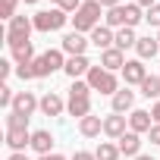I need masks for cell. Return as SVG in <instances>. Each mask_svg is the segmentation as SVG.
Segmentation results:
<instances>
[{
    "instance_id": "1",
    "label": "cell",
    "mask_w": 160,
    "mask_h": 160,
    "mask_svg": "<svg viewBox=\"0 0 160 160\" xmlns=\"http://www.w3.org/2000/svg\"><path fill=\"white\" fill-rule=\"evenodd\" d=\"M66 113L75 116V119L91 116V85L85 82V78H78V82L69 85V94H66Z\"/></svg>"
},
{
    "instance_id": "2",
    "label": "cell",
    "mask_w": 160,
    "mask_h": 160,
    "mask_svg": "<svg viewBox=\"0 0 160 160\" xmlns=\"http://www.w3.org/2000/svg\"><path fill=\"white\" fill-rule=\"evenodd\" d=\"M107 10L98 3V0H85L82 7H78V13L72 16V32H82V35H91L98 25H101V16Z\"/></svg>"
},
{
    "instance_id": "3",
    "label": "cell",
    "mask_w": 160,
    "mask_h": 160,
    "mask_svg": "<svg viewBox=\"0 0 160 160\" xmlns=\"http://www.w3.org/2000/svg\"><path fill=\"white\" fill-rule=\"evenodd\" d=\"M66 60H69V57H66L60 47H50V50L38 53V57H35V63H32L35 78L41 82V78H47V75H53V72H63V69H66Z\"/></svg>"
},
{
    "instance_id": "4",
    "label": "cell",
    "mask_w": 160,
    "mask_h": 160,
    "mask_svg": "<svg viewBox=\"0 0 160 160\" xmlns=\"http://www.w3.org/2000/svg\"><path fill=\"white\" fill-rule=\"evenodd\" d=\"M85 82L91 85V91H98V94H104V98H113V94L122 88V85H119V75H116V72H107L101 63L91 66V72H88Z\"/></svg>"
},
{
    "instance_id": "5",
    "label": "cell",
    "mask_w": 160,
    "mask_h": 160,
    "mask_svg": "<svg viewBox=\"0 0 160 160\" xmlns=\"http://www.w3.org/2000/svg\"><path fill=\"white\" fill-rule=\"evenodd\" d=\"M32 19H35V32H41V35H50V32H63V28H66V22H69L72 16H69V13H63L60 7H50V10H41V13H35Z\"/></svg>"
},
{
    "instance_id": "6",
    "label": "cell",
    "mask_w": 160,
    "mask_h": 160,
    "mask_svg": "<svg viewBox=\"0 0 160 160\" xmlns=\"http://www.w3.org/2000/svg\"><path fill=\"white\" fill-rule=\"evenodd\" d=\"M32 32H35V19L32 16H13L7 22V47H16V44H25L32 41Z\"/></svg>"
},
{
    "instance_id": "7",
    "label": "cell",
    "mask_w": 160,
    "mask_h": 160,
    "mask_svg": "<svg viewBox=\"0 0 160 160\" xmlns=\"http://www.w3.org/2000/svg\"><path fill=\"white\" fill-rule=\"evenodd\" d=\"M13 113H19V116H35V113H41V98L35 94V91H16V101H13V107H10Z\"/></svg>"
},
{
    "instance_id": "8",
    "label": "cell",
    "mask_w": 160,
    "mask_h": 160,
    "mask_svg": "<svg viewBox=\"0 0 160 160\" xmlns=\"http://www.w3.org/2000/svg\"><path fill=\"white\" fill-rule=\"evenodd\" d=\"M88 44H91L88 35H82V32H66L63 41H60V50H63L66 57H85Z\"/></svg>"
},
{
    "instance_id": "9",
    "label": "cell",
    "mask_w": 160,
    "mask_h": 160,
    "mask_svg": "<svg viewBox=\"0 0 160 160\" xmlns=\"http://www.w3.org/2000/svg\"><path fill=\"white\" fill-rule=\"evenodd\" d=\"M129 132V116H122V113H107L104 116V135L110 138V141H119L122 135Z\"/></svg>"
},
{
    "instance_id": "10",
    "label": "cell",
    "mask_w": 160,
    "mask_h": 160,
    "mask_svg": "<svg viewBox=\"0 0 160 160\" xmlns=\"http://www.w3.org/2000/svg\"><path fill=\"white\" fill-rule=\"evenodd\" d=\"M119 78L132 88V85H141L144 78H148V66H144V60H126V66H122V72H119Z\"/></svg>"
},
{
    "instance_id": "11",
    "label": "cell",
    "mask_w": 160,
    "mask_h": 160,
    "mask_svg": "<svg viewBox=\"0 0 160 160\" xmlns=\"http://www.w3.org/2000/svg\"><path fill=\"white\" fill-rule=\"evenodd\" d=\"M63 113H66V98L57 94V91H44V94H41V116L60 119Z\"/></svg>"
},
{
    "instance_id": "12",
    "label": "cell",
    "mask_w": 160,
    "mask_h": 160,
    "mask_svg": "<svg viewBox=\"0 0 160 160\" xmlns=\"http://www.w3.org/2000/svg\"><path fill=\"white\" fill-rule=\"evenodd\" d=\"M110 110L113 113H122V116H129L132 110H135V91L129 88V85H122L113 98H110Z\"/></svg>"
},
{
    "instance_id": "13",
    "label": "cell",
    "mask_w": 160,
    "mask_h": 160,
    "mask_svg": "<svg viewBox=\"0 0 160 160\" xmlns=\"http://www.w3.org/2000/svg\"><path fill=\"white\" fill-rule=\"evenodd\" d=\"M91 66H94V63L88 60V53H85V57H69V60H66V69H63V72H66V75L72 78V82H78V78H88Z\"/></svg>"
},
{
    "instance_id": "14",
    "label": "cell",
    "mask_w": 160,
    "mask_h": 160,
    "mask_svg": "<svg viewBox=\"0 0 160 160\" xmlns=\"http://www.w3.org/2000/svg\"><path fill=\"white\" fill-rule=\"evenodd\" d=\"M88 41H91V44H94V47H98V50L104 53V50L116 47V32H113V28H107V25L101 22V25H98V28H94V32L88 35Z\"/></svg>"
},
{
    "instance_id": "15",
    "label": "cell",
    "mask_w": 160,
    "mask_h": 160,
    "mask_svg": "<svg viewBox=\"0 0 160 160\" xmlns=\"http://www.w3.org/2000/svg\"><path fill=\"white\" fill-rule=\"evenodd\" d=\"M151 126H154V116H151V110H141V107H135V110L129 113V132L148 135V132H151Z\"/></svg>"
},
{
    "instance_id": "16",
    "label": "cell",
    "mask_w": 160,
    "mask_h": 160,
    "mask_svg": "<svg viewBox=\"0 0 160 160\" xmlns=\"http://www.w3.org/2000/svg\"><path fill=\"white\" fill-rule=\"evenodd\" d=\"M157 53H160V41H157V35H141L138 44H135V57L148 63V60H154Z\"/></svg>"
},
{
    "instance_id": "17",
    "label": "cell",
    "mask_w": 160,
    "mask_h": 160,
    "mask_svg": "<svg viewBox=\"0 0 160 160\" xmlns=\"http://www.w3.org/2000/svg\"><path fill=\"white\" fill-rule=\"evenodd\" d=\"M53 144H57V138H53L47 129H35V132H32V151H35L38 157L53 154Z\"/></svg>"
},
{
    "instance_id": "18",
    "label": "cell",
    "mask_w": 160,
    "mask_h": 160,
    "mask_svg": "<svg viewBox=\"0 0 160 160\" xmlns=\"http://www.w3.org/2000/svg\"><path fill=\"white\" fill-rule=\"evenodd\" d=\"M7 148H10L13 154L32 148V132H28V129H7Z\"/></svg>"
},
{
    "instance_id": "19",
    "label": "cell",
    "mask_w": 160,
    "mask_h": 160,
    "mask_svg": "<svg viewBox=\"0 0 160 160\" xmlns=\"http://www.w3.org/2000/svg\"><path fill=\"white\" fill-rule=\"evenodd\" d=\"M116 144H119V154H122V157L135 160V157L141 154V144H144V141H141V135H138V132H126Z\"/></svg>"
},
{
    "instance_id": "20",
    "label": "cell",
    "mask_w": 160,
    "mask_h": 160,
    "mask_svg": "<svg viewBox=\"0 0 160 160\" xmlns=\"http://www.w3.org/2000/svg\"><path fill=\"white\" fill-rule=\"evenodd\" d=\"M78 135L82 138H101L104 135V116H85V119H78Z\"/></svg>"
},
{
    "instance_id": "21",
    "label": "cell",
    "mask_w": 160,
    "mask_h": 160,
    "mask_svg": "<svg viewBox=\"0 0 160 160\" xmlns=\"http://www.w3.org/2000/svg\"><path fill=\"white\" fill-rule=\"evenodd\" d=\"M101 66H104L107 72H122V66H126V53H122L119 47H110V50L101 53Z\"/></svg>"
},
{
    "instance_id": "22",
    "label": "cell",
    "mask_w": 160,
    "mask_h": 160,
    "mask_svg": "<svg viewBox=\"0 0 160 160\" xmlns=\"http://www.w3.org/2000/svg\"><path fill=\"white\" fill-rule=\"evenodd\" d=\"M35 41H25V44H16V47H10V60L16 63V66H22V63H35Z\"/></svg>"
},
{
    "instance_id": "23",
    "label": "cell",
    "mask_w": 160,
    "mask_h": 160,
    "mask_svg": "<svg viewBox=\"0 0 160 160\" xmlns=\"http://www.w3.org/2000/svg\"><path fill=\"white\" fill-rule=\"evenodd\" d=\"M104 25H107V28H113V32L126 28V3H119V7L107 10V16H104Z\"/></svg>"
},
{
    "instance_id": "24",
    "label": "cell",
    "mask_w": 160,
    "mask_h": 160,
    "mask_svg": "<svg viewBox=\"0 0 160 160\" xmlns=\"http://www.w3.org/2000/svg\"><path fill=\"white\" fill-rule=\"evenodd\" d=\"M138 38H141V35H138L135 28H119V32H116V47H119L122 53H126V50H135Z\"/></svg>"
},
{
    "instance_id": "25",
    "label": "cell",
    "mask_w": 160,
    "mask_h": 160,
    "mask_svg": "<svg viewBox=\"0 0 160 160\" xmlns=\"http://www.w3.org/2000/svg\"><path fill=\"white\" fill-rule=\"evenodd\" d=\"M138 91H141V98H148V101H160V75H148L144 82L138 85Z\"/></svg>"
},
{
    "instance_id": "26",
    "label": "cell",
    "mask_w": 160,
    "mask_h": 160,
    "mask_svg": "<svg viewBox=\"0 0 160 160\" xmlns=\"http://www.w3.org/2000/svg\"><path fill=\"white\" fill-rule=\"evenodd\" d=\"M144 22V10L135 3V0H132V3H126V28H138Z\"/></svg>"
},
{
    "instance_id": "27",
    "label": "cell",
    "mask_w": 160,
    "mask_h": 160,
    "mask_svg": "<svg viewBox=\"0 0 160 160\" xmlns=\"http://www.w3.org/2000/svg\"><path fill=\"white\" fill-rule=\"evenodd\" d=\"M94 154H98V160H119V157H122L116 141H101V144L94 148Z\"/></svg>"
},
{
    "instance_id": "28",
    "label": "cell",
    "mask_w": 160,
    "mask_h": 160,
    "mask_svg": "<svg viewBox=\"0 0 160 160\" xmlns=\"http://www.w3.org/2000/svg\"><path fill=\"white\" fill-rule=\"evenodd\" d=\"M3 126H7V129H28V116H19V113L7 110V116H3Z\"/></svg>"
},
{
    "instance_id": "29",
    "label": "cell",
    "mask_w": 160,
    "mask_h": 160,
    "mask_svg": "<svg viewBox=\"0 0 160 160\" xmlns=\"http://www.w3.org/2000/svg\"><path fill=\"white\" fill-rule=\"evenodd\" d=\"M19 3H22V0H0V19H13V16H19L16 10H19Z\"/></svg>"
},
{
    "instance_id": "30",
    "label": "cell",
    "mask_w": 160,
    "mask_h": 160,
    "mask_svg": "<svg viewBox=\"0 0 160 160\" xmlns=\"http://www.w3.org/2000/svg\"><path fill=\"white\" fill-rule=\"evenodd\" d=\"M144 22H148L151 28H157V32H160V3H154L151 10H144Z\"/></svg>"
},
{
    "instance_id": "31",
    "label": "cell",
    "mask_w": 160,
    "mask_h": 160,
    "mask_svg": "<svg viewBox=\"0 0 160 160\" xmlns=\"http://www.w3.org/2000/svg\"><path fill=\"white\" fill-rule=\"evenodd\" d=\"M13 101H16V91L3 82V85H0V107H7V110H10V107H13Z\"/></svg>"
},
{
    "instance_id": "32",
    "label": "cell",
    "mask_w": 160,
    "mask_h": 160,
    "mask_svg": "<svg viewBox=\"0 0 160 160\" xmlns=\"http://www.w3.org/2000/svg\"><path fill=\"white\" fill-rule=\"evenodd\" d=\"M82 3H85V0H60V10H63V13H69V16H75Z\"/></svg>"
},
{
    "instance_id": "33",
    "label": "cell",
    "mask_w": 160,
    "mask_h": 160,
    "mask_svg": "<svg viewBox=\"0 0 160 160\" xmlns=\"http://www.w3.org/2000/svg\"><path fill=\"white\" fill-rule=\"evenodd\" d=\"M13 72H16V63H13V60H0V75H3V78H10Z\"/></svg>"
},
{
    "instance_id": "34",
    "label": "cell",
    "mask_w": 160,
    "mask_h": 160,
    "mask_svg": "<svg viewBox=\"0 0 160 160\" xmlns=\"http://www.w3.org/2000/svg\"><path fill=\"white\" fill-rule=\"evenodd\" d=\"M144 138H148L151 144H157V148H160V122H154V126H151V132H148Z\"/></svg>"
},
{
    "instance_id": "35",
    "label": "cell",
    "mask_w": 160,
    "mask_h": 160,
    "mask_svg": "<svg viewBox=\"0 0 160 160\" xmlns=\"http://www.w3.org/2000/svg\"><path fill=\"white\" fill-rule=\"evenodd\" d=\"M69 160H98V154H94V151H75Z\"/></svg>"
},
{
    "instance_id": "36",
    "label": "cell",
    "mask_w": 160,
    "mask_h": 160,
    "mask_svg": "<svg viewBox=\"0 0 160 160\" xmlns=\"http://www.w3.org/2000/svg\"><path fill=\"white\" fill-rule=\"evenodd\" d=\"M38 160H69V157H63L60 151H53V154H44V157H38Z\"/></svg>"
},
{
    "instance_id": "37",
    "label": "cell",
    "mask_w": 160,
    "mask_h": 160,
    "mask_svg": "<svg viewBox=\"0 0 160 160\" xmlns=\"http://www.w3.org/2000/svg\"><path fill=\"white\" fill-rule=\"evenodd\" d=\"M98 3H101L104 10H113V7H119V3H122V0H98Z\"/></svg>"
},
{
    "instance_id": "38",
    "label": "cell",
    "mask_w": 160,
    "mask_h": 160,
    "mask_svg": "<svg viewBox=\"0 0 160 160\" xmlns=\"http://www.w3.org/2000/svg\"><path fill=\"white\" fill-rule=\"evenodd\" d=\"M151 116H154V122H160V101H154V107H151Z\"/></svg>"
},
{
    "instance_id": "39",
    "label": "cell",
    "mask_w": 160,
    "mask_h": 160,
    "mask_svg": "<svg viewBox=\"0 0 160 160\" xmlns=\"http://www.w3.org/2000/svg\"><path fill=\"white\" fill-rule=\"evenodd\" d=\"M135 3H138V7H141V10H151V7H154V3H160V0H135Z\"/></svg>"
},
{
    "instance_id": "40",
    "label": "cell",
    "mask_w": 160,
    "mask_h": 160,
    "mask_svg": "<svg viewBox=\"0 0 160 160\" xmlns=\"http://www.w3.org/2000/svg\"><path fill=\"white\" fill-rule=\"evenodd\" d=\"M7 160H28V157H25V151H19V154H10Z\"/></svg>"
},
{
    "instance_id": "41",
    "label": "cell",
    "mask_w": 160,
    "mask_h": 160,
    "mask_svg": "<svg viewBox=\"0 0 160 160\" xmlns=\"http://www.w3.org/2000/svg\"><path fill=\"white\" fill-rule=\"evenodd\" d=\"M135 160H154V157H151V154H138Z\"/></svg>"
},
{
    "instance_id": "42",
    "label": "cell",
    "mask_w": 160,
    "mask_h": 160,
    "mask_svg": "<svg viewBox=\"0 0 160 160\" xmlns=\"http://www.w3.org/2000/svg\"><path fill=\"white\" fill-rule=\"evenodd\" d=\"M22 3H25V7H35V3H38V0H22Z\"/></svg>"
},
{
    "instance_id": "43",
    "label": "cell",
    "mask_w": 160,
    "mask_h": 160,
    "mask_svg": "<svg viewBox=\"0 0 160 160\" xmlns=\"http://www.w3.org/2000/svg\"><path fill=\"white\" fill-rule=\"evenodd\" d=\"M50 3H53V7H60V0H50Z\"/></svg>"
},
{
    "instance_id": "44",
    "label": "cell",
    "mask_w": 160,
    "mask_h": 160,
    "mask_svg": "<svg viewBox=\"0 0 160 160\" xmlns=\"http://www.w3.org/2000/svg\"><path fill=\"white\" fill-rule=\"evenodd\" d=\"M157 41H160V32H157Z\"/></svg>"
}]
</instances>
